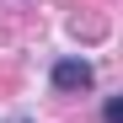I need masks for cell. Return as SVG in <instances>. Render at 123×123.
Returning a JSON list of instances; mask_svg holds the SVG:
<instances>
[{
	"instance_id": "1",
	"label": "cell",
	"mask_w": 123,
	"mask_h": 123,
	"mask_svg": "<svg viewBox=\"0 0 123 123\" xmlns=\"http://www.w3.org/2000/svg\"><path fill=\"white\" fill-rule=\"evenodd\" d=\"M54 86L59 91H86L91 86V64L86 59H59L54 64Z\"/></svg>"
}]
</instances>
